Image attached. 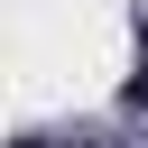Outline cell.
<instances>
[{"mask_svg":"<svg viewBox=\"0 0 148 148\" xmlns=\"http://www.w3.org/2000/svg\"><path fill=\"white\" fill-rule=\"evenodd\" d=\"M120 102H130V111H148V65H139V74L120 83Z\"/></svg>","mask_w":148,"mask_h":148,"instance_id":"1","label":"cell"},{"mask_svg":"<svg viewBox=\"0 0 148 148\" xmlns=\"http://www.w3.org/2000/svg\"><path fill=\"white\" fill-rule=\"evenodd\" d=\"M18 148H37V139H18Z\"/></svg>","mask_w":148,"mask_h":148,"instance_id":"2","label":"cell"}]
</instances>
